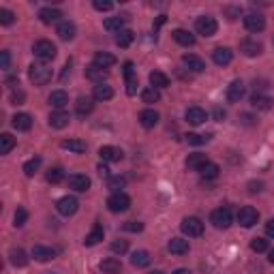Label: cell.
Wrapping results in <instances>:
<instances>
[{
  "mask_svg": "<svg viewBox=\"0 0 274 274\" xmlns=\"http://www.w3.org/2000/svg\"><path fill=\"white\" fill-rule=\"evenodd\" d=\"M99 157L105 161V163H118V161L125 159V152L116 146H101L99 150Z\"/></svg>",
  "mask_w": 274,
  "mask_h": 274,
  "instance_id": "8fae6325",
  "label": "cell"
},
{
  "mask_svg": "<svg viewBox=\"0 0 274 274\" xmlns=\"http://www.w3.org/2000/svg\"><path fill=\"white\" fill-rule=\"evenodd\" d=\"M92 110H94V103H92L90 96H79L77 103H75V111H77V116H88Z\"/></svg>",
  "mask_w": 274,
  "mask_h": 274,
  "instance_id": "4dcf8cb0",
  "label": "cell"
},
{
  "mask_svg": "<svg viewBox=\"0 0 274 274\" xmlns=\"http://www.w3.org/2000/svg\"><path fill=\"white\" fill-rule=\"evenodd\" d=\"M62 18V11L60 9H54V7H45L39 11V19L43 24H56V21H60Z\"/></svg>",
  "mask_w": 274,
  "mask_h": 274,
  "instance_id": "ffe728a7",
  "label": "cell"
},
{
  "mask_svg": "<svg viewBox=\"0 0 274 274\" xmlns=\"http://www.w3.org/2000/svg\"><path fill=\"white\" fill-rule=\"evenodd\" d=\"M266 236H270V238H274V219H270V221L266 223Z\"/></svg>",
  "mask_w": 274,
  "mask_h": 274,
  "instance_id": "94428289",
  "label": "cell"
},
{
  "mask_svg": "<svg viewBox=\"0 0 274 274\" xmlns=\"http://www.w3.org/2000/svg\"><path fill=\"white\" fill-rule=\"evenodd\" d=\"M159 99H161V92L157 88H152V86L142 92V101H144V103H157Z\"/></svg>",
  "mask_w": 274,
  "mask_h": 274,
  "instance_id": "ee69618b",
  "label": "cell"
},
{
  "mask_svg": "<svg viewBox=\"0 0 274 274\" xmlns=\"http://www.w3.org/2000/svg\"><path fill=\"white\" fill-rule=\"evenodd\" d=\"M251 251H255V253H266L268 251V240L266 238H253L251 240Z\"/></svg>",
  "mask_w": 274,
  "mask_h": 274,
  "instance_id": "7dc6e473",
  "label": "cell"
},
{
  "mask_svg": "<svg viewBox=\"0 0 274 274\" xmlns=\"http://www.w3.org/2000/svg\"><path fill=\"white\" fill-rule=\"evenodd\" d=\"M174 274H189V270H184V268H178Z\"/></svg>",
  "mask_w": 274,
  "mask_h": 274,
  "instance_id": "e7e4bbea",
  "label": "cell"
},
{
  "mask_svg": "<svg viewBox=\"0 0 274 274\" xmlns=\"http://www.w3.org/2000/svg\"><path fill=\"white\" fill-rule=\"evenodd\" d=\"M133 39H135V32L133 30H120L118 32V37H116V43L120 47H128L133 43Z\"/></svg>",
  "mask_w": 274,
  "mask_h": 274,
  "instance_id": "60d3db41",
  "label": "cell"
},
{
  "mask_svg": "<svg viewBox=\"0 0 274 274\" xmlns=\"http://www.w3.org/2000/svg\"><path fill=\"white\" fill-rule=\"evenodd\" d=\"M257 221H259V212H257L253 206L240 208V212H238V223L242 225V227H253V225H257Z\"/></svg>",
  "mask_w": 274,
  "mask_h": 274,
  "instance_id": "52a82bcc",
  "label": "cell"
},
{
  "mask_svg": "<svg viewBox=\"0 0 274 274\" xmlns=\"http://www.w3.org/2000/svg\"><path fill=\"white\" fill-rule=\"evenodd\" d=\"M133 73H135V64H133V62H125V77H127V82L135 77Z\"/></svg>",
  "mask_w": 274,
  "mask_h": 274,
  "instance_id": "9f6ffc18",
  "label": "cell"
},
{
  "mask_svg": "<svg viewBox=\"0 0 274 274\" xmlns=\"http://www.w3.org/2000/svg\"><path fill=\"white\" fill-rule=\"evenodd\" d=\"M13 127L18 128V131H30V128H32L30 114H15L13 116Z\"/></svg>",
  "mask_w": 274,
  "mask_h": 274,
  "instance_id": "e575fe53",
  "label": "cell"
},
{
  "mask_svg": "<svg viewBox=\"0 0 274 274\" xmlns=\"http://www.w3.org/2000/svg\"><path fill=\"white\" fill-rule=\"evenodd\" d=\"M127 251H128V242H127V240H114V242H111V253L122 255V253H127Z\"/></svg>",
  "mask_w": 274,
  "mask_h": 274,
  "instance_id": "f907efd6",
  "label": "cell"
},
{
  "mask_svg": "<svg viewBox=\"0 0 274 274\" xmlns=\"http://www.w3.org/2000/svg\"><path fill=\"white\" fill-rule=\"evenodd\" d=\"M268 259H270V264H274V249L268 253Z\"/></svg>",
  "mask_w": 274,
  "mask_h": 274,
  "instance_id": "be15d7a7",
  "label": "cell"
},
{
  "mask_svg": "<svg viewBox=\"0 0 274 274\" xmlns=\"http://www.w3.org/2000/svg\"><path fill=\"white\" fill-rule=\"evenodd\" d=\"M264 191V182H249V193H261Z\"/></svg>",
  "mask_w": 274,
  "mask_h": 274,
  "instance_id": "680465c9",
  "label": "cell"
},
{
  "mask_svg": "<svg viewBox=\"0 0 274 274\" xmlns=\"http://www.w3.org/2000/svg\"><path fill=\"white\" fill-rule=\"evenodd\" d=\"M167 249H169V253H174V255H186L189 253V242L182 238H171Z\"/></svg>",
  "mask_w": 274,
  "mask_h": 274,
  "instance_id": "83f0119b",
  "label": "cell"
},
{
  "mask_svg": "<svg viewBox=\"0 0 274 274\" xmlns=\"http://www.w3.org/2000/svg\"><path fill=\"white\" fill-rule=\"evenodd\" d=\"M214 118H217V120H223V118H225V110L217 107V110H214Z\"/></svg>",
  "mask_w": 274,
  "mask_h": 274,
  "instance_id": "6125c7cd",
  "label": "cell"
},
{
  "mask_svg": "<svg viewBox=\"0 0 274 274\" xmlns=\"http://www.w3.org/2000/svg\"><path fill=\"white\" fill-rule=\"evenodd\" d=\"M13 21H15L13 11H9V9H0V24H2V26H11Z\"/></svg>",
  "mask_w": 274,
  "mask_h": 274,
  "instance_id": "681fc988",
  "label": "cell"
},
{
  "mask_svg": "<svg viewBox=\"0 0 274 274\" xmlns=\"http://www.w3.org/2000/svg\"><path fill=\"white\" fill-rule=\"evenodd\" d=\"M60 148L69 150V152H75V154L86 152V144L82 142V139H62V142H60Z\"/></svg>",
  "mask_w": 274,
  "mask_h": 274,
  "instance_id": "1f68e13d",
  "label": "cell"
},
{
  "mask_svg": "<svg viewBox=\"0 0 274 274\" xmlns=\"http://www.w3.org/2000/svg\"><path fill=\"white\" fill-rule=\"evenodd\" d=\"M92 7L96 11H111V9H114V2H110V0H94Z\"/></svg>",
  "mask_w": 274,
  "mask_h": 274,
  "instance_id": "db71d44e",
  "label": "cell"
},
{
  "mask_svg": "<svg viewBox=\"0 0 274 274\" xmlns=\"http://www.w3.org/2000/svg\"><path fill=\"white\" fill-rule=\"evenodd\" d=\"M32 54L39 62H50L56 58V45L52 41H37L32 45Z\"/></svg>",
  "mask_w": 274,
  "mask_h": 274,
  "instance_id": "6da1fadb",
  "label": "cell"
},
{
  "mask_svg": "<svg viewBox=\"0 0 274 274\" xmlns=\"http://www.w3.org/2000/svg\"><path fill=\"white\" fill-rule=\"evenodd\" d=\"M206 163H210V161H208V157L201 152H193V154H189V159H186V167L193 169V171H200Z\"/></svg>",
  "mask_w": 274,
  "mask_h": 274,
  "instance_id": "484cf974",
  "label": "cell"
},
{
  "mask_svg": "<svg viewBox=\"0 0 274 274\" xmlns=\"http://www.w3.org/2000/svg\"><path fill=\"white\" fill-rule=\"evenodd\" d=\"M111 96H114L111 86H107V84H96L94 86V92H92V99L94 101H110Z\"/></svg>",
  "mask_w": 274,
  "mask_h": 274,
  "instance_id": "f546056e",
  "label": "cell"
},
{
  "mask_svg": "<svg viewBox=\"0 0 274 274\" xmlns=\"http://www.w3.org/2000/svg\"><path fill=\"white\" fill-rule=\"evenodd\" d=\"M182 62H184V67L193 73L206 71V62H203L200 56H195V54H184V56H182Z\"/></svg>",
  "mask_w": 274,
  "mask_h": 274,
  "instance_id": "9a60e30c",
  "label": "cell"
},
{
  "mask_svg": "<svg viewBox=\"0 0 274 274\" xmlns=\"http://www.w3.org/2000/svg\"><path fill=\"white\" fill-rule=\"evenodd\" d=\"M9 64H11V54L7 50L0 52V69H2V71H7Z\"/></svg>",
  "mask_w": 274,
  "mask_h": 274,
  "instance_id": "11a10c76",
  "label": "cell"
},
{
  "mask_svg": "<svg viewBox=\"0 0 274 274\" xmlns=\"http://www.w3.org/2000/svg\"><path fill=\"white\" fill-rule=\"evenodd\" d=\"M171 37H174V41L178 43V45H182V47H193L195 45V37H193L189 30H184V28H176L174 32H171Z\"/></svg>",
  "mask_w": 274,
  "mask_h": 274,
  "instance_id": "d6986e66",
  "label": "cell"
},
{
  "mask_svg": "<svg viewBox=\"0 0 274 274\" xmlns=\"http://www.w3.org/2000/svg\"><path fill=\"white\" fill-rule=\"evenodd\" d=\"M272 43H274V41H272Z\"/></svg>",
  "mask_w": 274,
  "mask_h": 274,
  "instance_id": "003e7915",
  "label": "cell"
},
{
  "mask_svg": "<svg viewBox=\"0 0 274 274\" xmlns=\"http://www.w3.org/2000/svg\"><path fill=\"white\" fill-rule=\"evenodd\" d=\"M9 261H11V264H13L15 268H24L26 264H28V255H26L24 249H11Z\"/></svg>",
  "mask_w": 274,
  "mask_h": 274,
  "instance_id": "f1b7e54d",
  "label": "cell"
},
{
  "mask_svg": "<svg viewBox=\"0 0 274 274\" xmlns=\"http://www.w3.org/2000/svg\"><path fill=\"white\" fill-rule=\"evenodd\" d=\"M28 77L35 86H45L52 79V71L47 67H43V64H32L28 69Z\"/></svg>",
  "mask_w": 274,
  "mask_h": 274,
  "instance_id": "3957f363",
  "label": "cell"
},
{
  "mask_svg": "<svg viewBox=\"0 0 274 274\" xmlns=\"http://www.w3.org/2000/svg\"><path fill=\"white\" fill-rule=\"evenodd\" d=\"M103 236H105L103 227H101V225H94V227H92V232H90L88 236H86L84 244H86V246H94V244H99L101 240H103Z\"/></svg>",
  "mask_w": 274,
  "mask_h": 274,
  "instance_id": "d590c367",
  "label": "cell"
},
{
  "mask_svg": "<svg viewBox=\"0 0 274 274\" xmlns=\"http://www.w3.org/2000/svg\"><path fill=\"white\" fill-rule=\"evenodd\" d=\"M195 30L203 37H214L219 30V24L214 18H210V15H201V18L195 19Z\"/></svg>",
  "mask_w": 274,
  "mask_h": 274,
  "instance_id": "277c9868",
  "label": "cell"
},
{
  "mask_svg": "<svg viewBox=\"0 0 274 274\" xmlns=\"http://www.w3.org/2000/svg\"><path fill=\"white\" fill-rule=\"evenodd\" d=\"M210 223L217 229H227V227H232V223H234V214L229 208H217V210L210 214Z\"/></svg>",
  "mask_w": 274,
  "mask_h": 274,
  "instance_id": "7a4b0ae2",
  "label": "cell"
},
{
  "mask_svg": "<svg viewBox=\"0 0 274 274\" xmlns=\"http://www.w3.org/2000/svg\"><path fill=\"white\" fill-rule=\"evenodd\" d=\"M125 178H122V176H111L110 180H107V189H111L114 193H120V189L122 186H125Z\"/></svg>",
  "mask_w": 274,
  "mask_h": 274,
  "instance_id": "f6af8a7d",
  "label": "cell"
},
{
  "mask_svg": "<svg viewBox=\"0 0 274 274\" xmlns=\"http://www.w3.org/2000/svg\"><path fill=\"white\" fill-rule=\"evenodd\" d=\"M139 125L144 128H154L159 125V114L154 110H144L142 114H139Z\"/></svg>",
  "mask_w": 274,
  "mask_h": 274,
  "instance_id": "603a6c76",
  "label": "cell"
},
{
  "mask_svg": "<svg viewBox=\"0 0 274 274\" xmlns=\"http://www.w3.org/2000/svg\"><path fill=\"white\" fill-rule=\"evenodd\" d=\"M240 52H242L246 58H255L264 52V45L255 39H244L242 43H240Z\"/></svg>",
  "mask_w": 274,
  "mask_h": 274,
  "instance_id": "4fadbf2b",
  "label": "cell"
},
{
  "mask_svg": "<svg viewBox=\"0 0 274 274\" xmlns=\"http://www.w3.org/2000/svg\"><path fill=\"white\" fill-rule=\"evenodd\" d=\"M128 206H131V197L125 193H111L110 200H107V208L111 212H127Z\"/></svg>",
  "mask_w": 274,
  "mask_h": 274,
  "instance_id": "8992f818",
  "label": "cell"
},
{
  "mask_svg": "<svg viewBox=\"0 0 274 274\" xmlns=\"http://www.w3.org/2000/svg\"><path fill=\"white\" fill-rule=\"evenodd\" d=\"M122 26H125V18H107L103 21V28L110 32H120Z\"/></svg>",
  "mask_w": 274,
  "mask_h": 274,
  "instance_id": "ab89813d",
  "label": "cell"
},
{
  "mask_svg": "<svg viewBox=\"0 0 274 274\" xmlns=\"http://www.w3.org/2000/svg\"><path fill=\"white\" fill-rule=\"evenodd\" d=\"M184 118H186V122H189V125L200 127V125H203V122L208 120V114H206V110H201V107H189V110H186V114H184Z\"/></svg>",
  "mask_w": 274,
  "mask_h": 274,
  "instance_id": "5bb4252c",
  "label": "cell"
},
{
  "mask_svg": "<svg viewBox=\"0 0 274 274\" xmlns=\"http://www.w3.org/2000/svg\"><path fill=\"white\" fill-rule=\"evenodd\" d=\"M45 180L50 182V184H58V182H62L64 180V169L62 167H52L45 174Z\"/></svg>",
  "mask_w": 274,
  "mask_h": 274,
  "instance_id": "b9f144b4",
  "label": "cell"
},
{
  "mask_svg": "<svg viewBox=\"0 0 274 274\" xmlns=\"http://www.w3.org/2000/svg\"><path fill=\"white\" fill-rule=\"evenodd\" d=\"M122 229L125 232H128V234H139L144 229V225L139 223V221H127L125 225H122Z\"/></svg>",
  "mask_w": 274,
  "mask_h": 274,
  "instance_id": "816d5d0a",
  "label": "cell"
},
{
  "mask_svg": "<svg viewBox=\"0 0 274 274\" xmlns=\"http://www.w3.org/2000/svg\"><path fill=\"white\" fill-rule=\"evenodd\" d=\"M200 174H201V178H206V180H214V178H219V174H221V167H219L217 163H206L200 169Z\"/></svg>",
  "mask_w": 274,
  "mask_h": 274,
  "instance_id": "74e56055",
  "label": "cell"
},
{
  "mask_svg": "<svg viewBox=\"0 0 274 274\" xmlns=\"http://www.w3.org/2000/svg\"><path fill=\"white\" fill-rule=\"evenodd\" d=\"M26 221H28V212H26V208H18V212H15V217H13V225L15 227H24Z\"/></svg>",
  "mask_w": 274,
  "mask_h": 274,
  "instance_id": "c3c4849f",
  "label": "cell"
},
{
  "mask_svg": "<svg viewBox=\"0 0 274 274\" xmlns=\"http://www.w3.org/2000/svg\"><path fill=\"white\" fill-rule=\"evenodd\" d=\"M99 270L103 274H120L122 264H120V259H116V257H107V259H103L99 264Z\"/></svg>",
  "mask_w": 274,
  "mask_h": 274,
  "instance_id": "44dd1931",
  "label": "cell"
},
{
  "mask_svg": "<svg viewBox=\"0 0 274 274\" xmlns=\"http://www.w3.org/2000/svg\"><path fill=\"white\" fill-rule=\"evenodd\" d=\"M107 75H110V71L103 67H99V64H88L86 67V77L90 79V82H94V84H103L105 79H107Z\"/></svg>",
  "mask_w": 274,
  "mask_h": 274,
  "instance_id": "30bf717a",
  "label": "cell"
},
{
  "mask_svg": "<svg viewBox=\"0 0 274 274\" xmlns=\"http://www.w3.org/2000/svg\"><path fill=\"white\" fill-rule=\"evenodd\" d=\"M150 274H165V272H161V270H152V272H150Z\"/></svg>",
  "mask_w": 274,
  "mask_h": 274,
  "instance_id": "03108f58",
  "label": "cell"
},
{
  "mask_svg": "<svg viewBox=\"0 0 274 274\" xmlns=\"http://www.w3.org/2000/svg\"><path fill=\"white\" fill-rule=\"evenodd\" d=\"M41 167V159L39 157H35V159H30V161H26V165H24V174L28 176V178H32V176L39 171Z\"/></svg>",
  "mask_w": 274,
  "mask_h": 274,
  "instance_id": "7bdbcfd3",
  "label": "cell"
},
{
  "mask_svg": "<svg viewBox=\"0 0 274 274\" xmlns=\"http://www.w3.org/2000/svg\"><path fill=\"white\" fill-rule=\"evenodd\" d=\"M94 64H99V67H103V69H110L116 64V56L114 54H107V52H96L94 54Z\"/></svg>",
  "mask_w": 274,
  "mask_h": 274,
  "instance_id": "d6a6232c",
  "label": "cell"
},
{
  "mask_svg": "<svg viewBox=\"0 0 274 274\" xmlns=\"http://www.w3.org/2000/svg\"><path fill=\"white\" fill-rule=\"evenodd\" d=\"M244 92H246V86L240 82V79H234V82L227 86V101L229 103H240Z\"/></svg>",
  "mask_w": 274,
  "mask_h": 274,
  "instance_id": "7c38bea8",
  "label": "cell"
},
{
  "mask_svg": "<svg viewBox=\"0 0 274 274\" xmlns=\"http://www.w3.org/2000/svg\"><path fill=\"white\" fill-rule=\"evenodd\" d=\"M77 208H79V201L75 200V197H69V195L56 201V210H58V214H62V217H73V214L77 212Z\"/></svg>",
  "mask_w": 274,
  "mask_h": 274,
  "instance_id": "ba28073f",
  "label": "cell"
},
{
  "mask_svg": "<svg viewBox=\"0 0 274 274\" xmlns=\"http://www.w3.org/2000/svg\"><path fill=\"white\" fill-rule=\"evenodd\" d=\"M32 257L37 261H41V264H45V261H52L56 257V251L50 249V246H35L32 249Z\"/></svg>",
  "mask_w": 274,
  "mask_h": 274,
  "instance_id": "d4e9b609",
  "label": "cell"
},
{
  "mask_svg": "<svg viewBox=\"0 0 274 274\" xmlns=\"http://www.w3.org/2000/svg\"><path fill=\"white\" fill-rule=\"evenodd\" d=\"M69 120H71V116L67 114V111H52L50 114V127L52 128H64L69 127Z\"/></svg>",
  "mask_w": 274,
  "mask_h": 274,
  "instance_id": "cb8c5ba5",
  "label": "cell"
},
{
  "mask_svg": "<svg viewBox=\"0 0 274 274\" xmlns=\"http://www.w3.org/2000/svg\"><path fill=\"white\" fill-rule=\"evenodd\" d=\"M67 103H69V94L64 90H54L50 94V105L56 107V111H62L67 107Z\"/></svg>",
  "mask_w": 274,
  "mask_h": 274,
  "instance_id": "7402d4cb",
  "label": "cell"
},
{
  "mask_svg": "<svg viewBox=\"0 0 274 274\" xmlns=\"http://www.w3.org/2000/svg\"><path fill=\"white\" fill-rule=\"evenodd\" d=\"M212 60H214V64H219V67H227V64L234 60V54L229 47H217V50L212 52Z\"/></svg>",
  "mask_w": 274,
  "mask_h": 274,
  "instance_id": "e0dca14e",
  "label": "cell"
},
{
  "mask_svg": "<svg viewBox=\"0 0 274 274\" xmlns=\"http://www.w3.org/2000/svg\"><path fill=\"white\" fill-rule=\"evenodd\" d=\"M9 99H11V103H13V105H21V103H24V101H26V92H24V90H21L19 86H18V88H13V90H11Z\"/></svg>",
  "mask_w": 274,
  "mask_h": 274,
  "instance_id": "bcb514c9",
  "label": "cell"
},
{
  "mask_svg": "<svg viewBox=\"0 0 274 274\" xmlns=\"http://www.w3.org/2000/svg\"><path fill=\"white\" fill-rule=\"evenodd\" d=\"M148 79H150V84H152V88H167L169 86V77L165 73H161V71H152L148 75Z\"/></svg>",
  "mask_w": 274,
  "mask_h": 274,
  "instance_id": "836d02e7",
  "label": "cell"
},
{
  "mask_svg": "<svg viewBox=\"0 0 274 274\" xmlns=\"http://www.w3.org/2000/svg\"><path fill=\"white\" fill-rule=\"evenodd\" d=\"M15 146V137L9 135V133H2L0 135V154H9Z\"/></svg>",
  "mask_w": 274,
  "mask_h": 274,
  "instance_id": "f35d334b",
  "label": "cell"
},
{
  "mask_svg": "<svg viewBox=\"0 0 274 274\" xmlns=\"http://www.w3.org/2000/svg\"><path fill=\"white\" fill-rule=\"evenodd\" d=\"M131 264L135 268H148L150 266V253L148 251H135L131 255Z\"/></svg>",
  "mask_w": 274,
  "mask_h": 274,
  "instance_id": "8d00e7d4",
  "label": "cell"
},
{
  "mask_svg": "<svg viewBox=\"0 0 274 274\" xmlns=\"http://www.w3.org/2000/svg\"><path fill=\"white\" fill-rule=\"evenodd\" d=\"M135 92H137V79L133 77V79H128V82H127V94L133 96Z\"/></svg>",
  "mask_w": 274,
  "mask_h": 274,
  "instance_id": "6f0895ef",
  "label": "cell"
},
{
  "mask_svg": "<svg viewBox=\"0 0 274 274\" xmlns=\"http://www.w3.org/2000/svg\"><path fill=\"white\" fill-rule=\"evenodd\" d=\"M96 171H99V176H101V178H107V180L111 178V176H110V167H107V165H103V163H101L99 167H96Z\"/></svg>",
  "mask_w": 274,
  "mask_h": 274,
  "instance_id": "91938a15",
  "label": "cell"
},
{
  "mask_svg": "<svg viewBox=\"0 0 274 274\" xmlns=\"http://www.w3.org/2000/svg\"><path fill=\"white\" fill-rule=\"evenodd\" d=\"M186 142H189L191 146H201V144L208 142V137L206 135H197V133H189V135H186Z\"/></svg>",
  "mask_w": 274,
  "mask_h": 274,
  "instance_id": "f5cc1de1",
  "label": "cell"
},
{
  "mask_svg": "<svg viewBox=\"0 0 274 274\" xmlns=\"http://www.w3.org/2000/svg\"><path fill=\"white\" fill-rule=\"evenodd\" d=\"M56 35L60 37L62 41H73L75 35H77V28H75L73 21H60L56 28Z\"/></svg>",
  "mask_w": 274,
  "mask_h": 274,
  "instance_id": "ac0fdd59",
  "label": "cell"
},
{
  "mask_svg": "<svg viewBox=\"0 0 274 274\" xmlns=\"http://www.w3.org/2000/svg\"><path fill=\"white\" fill-rule=\"evenodd\" d=\"M251 105H253L255 110L268 111V110H272L274 99H270V96H264V94H253V96H251Z\"/></svg>",
  "mask_w": 274,
  "mask_h": 274,
  "instance_id": "4316f807",
  "label": "cell"
},
{
  "mask_svg": "<svg viewBox=\"0 0 274 274\" xmlns=\"http://www.w3.org/2000/svg\"><path fill=\"white\" fill-rule=\"evenodd\" d=\"M69 186H71L73 191H77V193H84V191H88L90 189V178L88 176H84V174H73V176H69Z\"/></svg>",
  "mask_w": 274,
  "mask_h": 274,
  "instance_id": "2e32d148",
  "label": "cell"
},
{
  "mask_svg": "<svg viewBox=\"0 0 274 274\" xmlns=\"http://www.w3.org/2000/svg\"><path fill=\"white\" fill-rule=\"evenodd\" d=\"M244 28L249 32H261L266 28V18L259 13H249L244 15Z\"/></svg>",
  "mask_w": 274,
  "mask_h": 274,
  "instance_id": "9c48e42d",
  "label": "cell"
},
{
  "mask_svg": "<svg viewBox=\"0 0 274 274\" xmlns=\"http://www.w3.org/2000/svg\"><path fill=\"white\" fill-rule=\"evenodd\" d=\"M180 229H182V234L189 236V238H197V236L203 234V223L197 217H186L184 221L180 223Z\"/></svg>",
  "mask_w": 274,
  "mask_h": 274,
  "instance_id": "5b68a950",
  "label": "cell"
}]
</instances>
